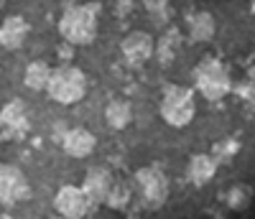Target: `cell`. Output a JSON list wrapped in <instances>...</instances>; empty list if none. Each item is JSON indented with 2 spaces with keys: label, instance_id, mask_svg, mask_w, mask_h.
I'll list each match as a JSON object with an SVG mask.
<instances>
[{
  "label": "cell",
  "instance_id": "6da1fadb",
  "mask_svg": "<svg viewBox=\"0 0 255 219\" xmlns=\"http://www.w3.org/2000/svg\"><path fill=\"white\" fill-rule=\"evenodd\" d=\"M97 3H84V5H69L59 18V33L61 38L72 46H87L97 36Z\"/></svg>",
  "mask_w": 255,
  "mask_h": 219
},
{
  "label": "cell",
  "instance_id": "7a4b0ae2",
  "mask_svg": "<svg viewBox=\"0 0 255 219\" xmlns=\"http://www.w3.org/2000/svg\"><path fill=\"white\" fill-rule=\"evenodd\" d=\"M194 87H197V92L204 100H209V102L225 100V95L232 90L227 67H225L220 59H215V56L202 59L197 64V69H194Z\"/></svg>",
  "mask_w": 255,
  "mask_h": 219
},
{
  "label": "cell",
  "instance_id": "3957f363",
  "mask_svg": "<svg viewBox=\"0 0 255 219\" xmlns=\"http://www.w3.org/2000/svg\"><path fill=\"white\" fill-rule=\"evenodd\" d=\"M46 92L54 102L59 105H77L84 95H87V74L77 67H59L51 72Z\"/></svg>",
  "mask_w": 255,
  "mask_h": 219
},
{
  "label": "cell",
  "instance_id": "277c9868",
  "mask_svg": "<svg viewBox=\"0 0 255 219\" xmlns=\"http://www.w3.org/2000/svg\"><path fill=\"white\" fill-rule=\"evenodd\" d=\"M133 186L145 209H161L168 202V194H171V184H168L166 173L158 171L156 166L138 168L133 176Z\"/></svg>",
  "mask_w": 255,
  "mask_h": 219
},
{
  "label": "cell",
  "instance_id": "5b68a950",
  "mask_svg": "<svg viewBox=\"0 0 255 219\" xmlns=\"http://www.w3.org/2000/svg\"><path fill=\"white\" fill-rule=\"evenodd\" d=\"M197 115V102L194 92L186 87H166L163 100H161V117L171 127H186L191 125Z\"/></svg>",
  "mask_w": 255,
  "mask_h": 219
},
{
  "label": "cell",
  "instance_id": "8992f818",
  "mask_svg": "<svg viewBox=\"0 0 255 219\" xmlns=\"http://www.w3.org/2000/svg\"><path fill=\"white\" fill-rule=\"evenodd\" d=\"M92 207L95 204L90 202V196L84 194V189L74 186V184L61 186L54 196V209L61 219H84Z\"/></svg>",
  "mask_w": 255,
  "mask_h": 219
},
{
  "label": "cell",
  "instance_id": "52a82bcc",
  "mask_svg": "<svg viewBox=\"0 0 255 219\" xmlns=\"http://www.w3.org/2000/svg\"><path fill=\"white\" fill-rule=\"evenodd\" d=\"M28 191L31 186H28V179L23 171L10 163H0V204L13 207L18 202H23Z\"/></svg>",
  "mask_w": 255,
  "mask_h": 219
},
{
  "label": "cell",
  "instance_id": "ba28073f",
  "mask_svg": "<svg viewBox=\"0 0 255 219\" xmlns=\"http://www.w3.org/2000/svg\"><path fill=\"white\" fill-rule=\"evenodd\" d=\"M120 51H123L125 61L130 64V67H143V64L156 54V41L148 31H130L123 38Z\"/></svg>",
  "mask_w": 255,
  "mask_h": 219
},
{
  "label": "cell",
  "instance_id": "9c48e42d",
  "mask_svg": "<svg viewBox=\"0 0 255 219\" xmlns=\"http://www.w3.org/2000/svg\"><path fill=\"white\" fill-rule=\"evenodd\" d=\"M113 186H115V179H113L110 168H105V166L90 168L84 173V181H82V189L90 196L92 204H108V196H110Z\"/></svg>",
  "mask_w": 255,
  "mask_h": 219
},
{
  "label": "cell",
  "instance_id": "30bf717a",
  "mask_svg": "<svg viewBox=\"0 0 255 219\" xmlns=\"http://www.w3.org/2000/svg\"><path fill=\"white\" fill-rule=\"evenodd\" d=\"M28 125V115H26V105L20 100L8 102L0 110V143L13 140L18 133H23Z\"/></svg>",
  "mask_w": 255,
  "mask_h": 219
},
{
  "label": "cell",
  "instance_id": "8fae6325",
  "mask_svg": "<svg viewBox=\"0 0 255 219\" xmlns=\"http://www.w3.org/2000/svg\"><path fill=\"white\" fill-rule=\"evenodd\" d=\"M59 143H61L64 153L72 156V158H87V156H92L95 148H97V138L90 133L87 127H72V130H67Z\"/></svg>",
  "mask_w": 255,
  "mask_h": 219
},
{
  "label": "cell",
  "instance_id": "7c38bea8",
  "mask_svg": "<svg viewBox=\"0 0 255 219\" xmlns=\"http://www.w3.org/2000/svg\"><path fill=\"white\" fill-rule=\"evenodd\" d=\"M28 33H31V26L23 15H8L0 23V46L8 51H15L26 43Z\"/></svg>",
  "mask_w": 255,
  "mask_h": 219
},
{
  "label": "cell",
  "instance_id": "4fadbf2b",
  "mask_svg": "<svg viewBox=\"0 0 255 219\" xmlns=\"http://www.w3.org/2000/svg\"><path fill=\"white\" fill-rule=\"evenodd\" d=\"M217 176V158L212 153H197L186 163V179L194 186H204Z\"/></svg>",
  "mask_w": 255,
  "mask_h": 219
},
{
  "label": "cell",
  "instance_id": "5bb4252c",
  "mask_svg": "<svg viewBox=\"0 0 255 219\" xmlns=\"http://www.w3.org/2000/svg\"><path fill=\"white\" fill-rule=\"evenodd\" d=\"M217 33V20L209 10H197L189 18V38L194 43H207Z\"/></svg>",
  "mask_w": 255,
  "mask_h": 219
},
{
  "label": "cell",
  "instance_id": "9a60e30c",
  "mask_svg": "<svg viewBox=\"0 0 255 219\" xmlns=\"http://www.w3.org/2000/svg\"><path fill=\"white\" fill-rule=\"evenodd\" d=\"M105 122H108V127H113V130H125L133 122L130 102L123 100V97H113L108 102V107H105Z\"/></svg>",
  "mask_w": 255,
  "mask_h": 219
},
{
  "label": "cell",
  "instance_id": "2e32d148",
  "mask_svg": "<svg viewBox=\"0 0 255 219\" xmlns=\"http://www.w3.org/2000/svg\"><path fill=\"white\" fill-rule=\"evenodd\" d=\"M51 67L46 61H31L28 67H26V72H23V84L28 87V90H33V92H41V90H46L49 87V79H51Z\"/></svg>",
  "mask_w": 255,
  "mask_h": 219
},
{
  "label": "cell",
  "instance_id": "e0dca14e",
  "mask_svg": "<svg viewBox=\"0 0 255 219\" xmlns=\"http://www.w3.org/2000/svg\"><path fill=\"white\" fill-rule=\"evenodd\" d=\"M253 204V186L248 184H232L225 191V207L232 212H245Z\"/></svg>",
  "mask_w": 255,
  "mask_h": 219
},
{
  "label": "cell",
  "instance_id": "ac0fdd59",
  "mask_svg": "<svg viewBox=\"0 0 255 219\" xmlns=\"http://www.w3.org/2000/svg\"><path fill=\"white\" fill-rule=\"evenodd\" d=\"M179 31H166L161 38H158V43H156V54H158V61L161 64H168L174 56H176V51H179Z\"/></svg>",
  "mask_w": 255,
  "mask_h": 219
},
{
  "label": "cell",
  "instance_id": "d6986e66",
  "mask_svg": "<svg viewBox=\"0 0 255 219\" xmlns=\"http://www.w3.org/2000/svg\"><path fill=\"white\" fill-rule=\"evenodd\" d=\"M130 196H133V189H130V186L115 181V186H113V191H110V196H108V207L115 209V212H123L128 204H130Z\"/></svg>",
  "mask_w": 255,
  "mask_h": 219
},
{
  "label": "cell",
  "instance_id": "ffe728a7",
  "mask_svg": "<svg viewBox=\"0 0 255 219\" xmlns=\"http://www.w3.org/2000/svg\"><path fill=\"white\" fill-rule=\"evenodd\" d=\"M143 8H145L148 15L156 20V23H166V15H168V0H143Z\"/></svg>",
  "mask_w": 255,
  "mask_h": 219
},
{
  "label": "cell",
  "instance_id": "44dd1931",
  "mask_svg": "<svg viewBox=\"0 0 255 219\" xmlns=\"http://www.w3.org/2000/svg\"><path fill=\"white\" fill-rule=\"evenodd\" d=\"M238 150H240V143L235 138H225V140H220L215 145V153H212V156H215L217 161H230Z\"/></svg>",
  "mask_w": 255,
  "mask_h": 219
},
{
  "label": "cell",
  "instance_id": "7402d4cb",
  "mask_svg": "<svg viewBox=\"0 0 255 219\" xmlns=\"http://www.w3.org/2000/svg\"><path fill=\"white\" fill-rule=\"evenodd\" d=\"M135 8V0H115V13L118 18H128Z\"/></svg>",
  "mask_w": 255,
  "mask_h": 219
},
{
  "label": "cell",
  "instance_id": "603a6c76",
  "mask_svg": "<svg viewBox=\"0 0 255 219\" xmlns=\"http://www.w3.org/2000/svg\"><path fill=\"white\" fill-rule=\"evenodd\" d=\"M0 219H15V217H10V214H0Z\"/></svg>",
  "mask_w": 255,
  "mask_h": 219
},
{
  "label": "cell",
  "instance_id": "cb8c5ba5",
  "mask_svg": "<svg viewBox=\"0 0 255 219\" xmlns=\"http://www.w3.org/2000/svg\"><path fill=\"white\" fill-rule=\"evenodd\" d=\"M250 10L255 13V0H250Z\"/></svg>",
  "mask_w": 255,
  "mask_h": 219
}]
</instances>
